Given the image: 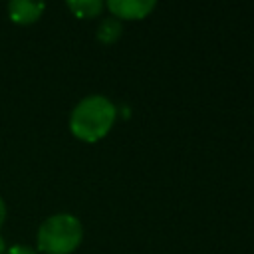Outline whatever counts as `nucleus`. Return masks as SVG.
Instances as JSON below:
<instances>
[{"label": "nucleus", "mask_w": 254, "mask_h": 254, "mask_svg": "<svg viewBox=\"0 0 254 254\" xmlns=\"http://www.w3.org/2000/svg\"><path fill=\"white\" fill-rule=\"evenodd\" d=\"M115 121V105L103 95H89L81 99L69 117L71 133L87 143H95L105 137Z\"/></svg>", "instance_id": "obj_1"}, {"label": "nucleus", "mask_w": 254, "mask_h": 254, "mask_svg": "<svg viewBox=\"0 0 254 254\" xmlns=\"http://www.w3.org/2000/svg\"><path fill=\"white\" fill-rule=\"evenodd\" d=\"M83 236L81 222L71 214H54L38 230V248L44 254H71Z\"/></svg>", "instance_id": "obj_2"}, {"label": "nucleus", "mask_w": 254, "mask_h": 254, "mask_svg": "<svg viewBox=\"0 0 254 254\" xmlns=\"http://www.w3.org/2000/svg\"><path fill=\"white\" fill-rule=\"evenodd\" d=\"M107 8L117 18L139 20V18H145L155 8V2L153 0H109Z\"/></svg>", "instance_id": "obj_3"}, {"label": "nucleus", "mask_w": 254, "mask_h": 254, "mask_svg": "<svg viewBox=\"0 0 254 254\" xmlns=\"http://www.w3.org/2000/svg\"><path fill=\"white\" fill-rule=\"evenodd\" d=\"M44 12V4L42 2H28V0H14L8 4V14L10 20L20 24V26H28L32 22H36Z\"/></svg>", "instance_id": "obj_4"}, {"label": "nucleus", "mask_w": 254, "mask_h": 254, "mask_svg": "<svg viewBox=\"0 0 254 254\" xmlns=\"http://www.w3.org/2000/svg\"><path fill=\"white\" fill-rule=\"evenodd\" d=\"M67 8L77 16V18H93L101 12L103 4L99 0H69Z\"/></svg>", "instance_id": "obj_5"}, {"label": "nucleus", "mask_w": 254, "mask_h": 254, "mask_svg": "<svg viewBox=\"0 0 254 254\" xmlns=\"http://www.w3.org/2000/svg\"><path fill=\"white\" fill-rule=\"evenodd\" d=\"M121 34V24L119 20L115 18H105L101 24H99V30H97V38L103 42V44H111L119 38Z\"/></svg>", "instance_id": "obj_6"}, {"label": "nucleus", "mask_w": 254, "mask_h": 254, "mask_svg": "<svg viewBox=\"0 0 254 254\" xmlns=\"http://www.w3.org/2000/svg\"><path fill=\"white\" fill-rule=\"evenodd\" d=\"M6 254H36V250L30 248V246H26V244H16V246L8 248Z\"/></svg>", "instance_id": "obj_7"}, {"label": "nucleus", "mask_w": 254, "mask_h": 254, "mask_svg": "<svg viewBox=\"0 0 254 254\" xmlns=\"http://www.w3.org/2000/svg\"><path fill=\"white\" fill-rule=\"evenodd\" d=\"M4 220H6V204H4V200H2V196H0V226H2Z\"/></svg>", "instance_id": "obj_8"}, {"label": "nucleus", "mask_w": 254, "mask_h": 254, "mask_svg": "<svg viewBox=\"0 0 254 254\" xmlns=\"http://www.w3.org/2000/svg\"><path fill=\"white\" fill-rule=\"evenodd\" d=\"M0 254H6V242L2 236H0Z\"/></svg>", "instance_id": "obj_9"}]
</instances>
